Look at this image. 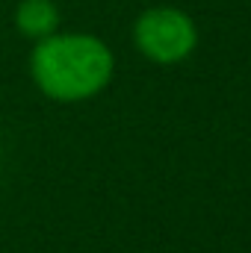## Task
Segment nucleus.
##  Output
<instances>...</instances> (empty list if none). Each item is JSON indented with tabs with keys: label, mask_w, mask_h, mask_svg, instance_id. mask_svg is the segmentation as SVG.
<instances>
[{
	"label": "nucleus",
	"mask_w": 251,
	"mask_h": 253,
	"mask_svg": "<svg viewBox=\"0 0 251 253\" xmlns=\"http://www.w3.org/2000/svg\"><path fill=\"white\" fill-rule=\"evenodd\" d=\"M113 50L89 33H54L36 42L30 53V74L36 85L60 103L95 97L113 80Z\"/></svg>",
	"instance_id": "obj_1"
},
{
	"label": "nucleus",
	"mask_w": 251,
	"mask_h": 253,
	"mask_svg": "<svg viewBox=\"0 0 251 253\" xmlns=\"http://www.w3.org/2000/svg\"><path fill=\"white\" fill-rule=\"evenodd\" d=\"M133 44L145 59L157 65L184 62L198 44L195 21L184 9L175 6H151L133 24Z\"/></svg>",
	"instance_id": "obj_2"
},
{
	"label": "nucleus",
	"mask_w": 251,
	"mask_h": 253,
	"mask_svg": "<svg viewBox=\"0 0 251 253\" xmlns=\"http://www.w3.org/2000/svg\"><path fill=\"white\" fill-rule=\"evenodd\" d=\"M15 27L21 36L42 42L60 30V6L54 0H21L15 9Z\"/></svg>",
	"instance_id": "obj_3"
}]
</instances>
